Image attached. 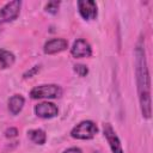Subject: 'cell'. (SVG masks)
Here are the masks:
<instances>
[{
	"instance_id": "6da1fadb",
	"label": "cell",
	"mask_w": 153,
	"mask_h": 153,
	"mask_svg": "<svg viewBox=\"0 0 153 153\" xmlns=\"http://www.w3.org/2000/svg\"><path fill=\"white\" fill-rule=\"evenodd\" d=\"M135 74L137 84V93L140 100V108L142 116L149 118L152 115V103H151V80L148 67L146 62V54L142 39H140L135 48Z\"/></svg>"
},
{
	"instance_id": "7a4b0ae2",
	"label": "cell",
	"mask_w": 153,
	"mask_h": 153,
	"mask_svg": "<svg viewBox=\"0 0 153 153\" xmlns=\"http://www.w3.org/2000/svg\"><path fill=\"white\" fill-rule=\"evenodd\" d=\"M98 133V127L92 121H82L79 124H76L72 131L71 136L79 140H90L94 137V135Z\"/></svg>"
},
{
	"instance_id": "3957f363",
	"label": "cell",
	"mask_w": 153,
	"mask_h": 153,
	"mask_svg": "<svg viewBox=\"0 0 153 153\" xmlns=\"http://www.w3.org/2000/svg\"><path fill=\"white\" fill-rule=\"evenodd\" d=\"M62 94V90L60 86L55 84L49 85H41L36 86L30 91V97L33 99H42V98H59Z\"/></svg>"
},
{
	"instance_id": "277c9868",
	"label": "cell",
	"mask_w": 153,
	"mask_h": 153,
	"mask_svg": "<svg viewBox=\"0 0 153 153\" xmlns=\"http://www.w3.org/2000/svg\"><path fill=\"white\" fill-rule=\"evenodd\" d=\"M20 6H22V1L19 0H14V1L6 4L0 10V24L8 23V22L17 19L20 12Z\"/></svg>"
},
{
	"instance_id": "5b68a950",
	"label": "cell",
	"mask_w": 153,
	"mask_h": 153,
	"mask_svg": "<svg viewBox=\"0 0 153 153\" xmlns=\"http://www.w3.org/2000/svg\"><path fill=\"white\" fill-rule=\"evenodd\" d=\"M103 133H104V136L108 140V143H109L112 153H123V148H122L121 141H120L118 136L116 135V133H115V130H114V128L111 127L110 123H104Z\"/></svg>"
},
{
	"instance_id": "8992f818",
	"label": "cell",
	"mask_w": 153,
	"mask_h": 153,
	"mask_svg": "<svg viewBox=\"0 0 153 153\" xmlns=\"http://www.w3.org/2000/svg\"><path fill=\"white\" fill-rule=\"evenodd\" d=\"M78 10L80 16L85 20H92L97 17V5L92 0H79L78 1Z\"/></svg>"
},
{
	"instance_id": "52a82bcc",
	"label": "cell",
	"mask_w": 153,
	"mask_h": 153,
	"mask_svg": "<svg viewBox=\"0 0 153 153\" xmlns=\"http://www.w3.org/2000/svg\"><path fill=\"white\" fill-rule=\"evenodd\" d=\"M71 54L76 59L90 57L92 55V48L88 44V42H86L82 38H79L73 43V45L71 48Z\"/></svg>"
},
{
	"instance_id": "ba28073f",
	"label": "cell",
	"mask_w": 153,
	"mask_h": 153,
	"mask_svg": "<svg viewBox=\"0 0 153 153\" xmlns=\"http://www.w3.org/2000/svg\"><path fill=\"white\" fill-rule=\"evenodd\" d=\"M57 106L49 102H43L35 106V114L41 118H53L57 115Z\"/></svg>"
},
{
	"instance_id": "9c48e42d",
	"label": "cell",
	"mask_w": 153,
	"mask_h": 153,
	"mask_svg": "<svg viewBox=\"0 0 153 153\" xmlns=\"http://www.w3.org/2000/svg\"><path fill=\"white\" fill-rule=\"evenodd\" d=\"M67 47H68V42L65 38H53V39H49L44 44V53L49 55L56 54V53L66 50Z\"/></svg>"
},
{
	"instance_id": "30bf717a",
	"label": "cell",
	"mask_w": 153,
	"mask_h": 153,
	"mask_svg": "<svg viewBox=\"0 0 153 153\" xmlns=\"http://www.w3.org/2000/svg\"><path fill=\"white\" fill-rule=\"evenodd\" d=\"M24 103H25V99L23 96L20 94H14L8 100V110L12 115H17L22 111L23 106H24Z\"/></svg>"
},
{
	"instance_id": "8fae6325",
	"label": "cell",
	"mask_w": 153,
	"mask_h": 153,
	"mask_svg": "<svg viewBox=\"0 0 153 153\" xmlns=\"http://www.w3.org/2000/svg\"><path fill=\"white\" fill-rule=\"evenodd\" d=\"M27 136L30 140L37 145H43L47 141V134L42 129H31L27 131Z\"/></svg>"
},
{
	"instance_id": "7c38bea8",
	"label": "cell",
	"mask_w": 153,
	"mask_h": 153,
	"mask_svg": "<svg viewBox=\"0 0 153 153\" xmlns=\"http://www.w3.org/2000/svg\"><path fill=\"white\" fill-rule=\"evenodd\" d=\"M14 62V55L11 51L0 49V69L11 67Z\"/></svg>"
},
{
	"instance_id": "4fadbf2b",
	"label": "cell",
	"mask_w": 153,
	"mask_h": 153,
	"mask_svg": "<svg viewBox=\"0 0 153 153\" xmlns=\"http://www.w3.org/2000/svg\"><path fill=\"white\" fill-rule=\"evenodd\" d=\"M59 6H60V1H49L45 5V11L50 14H56L59 11Z\"/></svg>"
},
{
	"instance_id": "5bb4252c",
	"label": "cell",
	"mask_w": 153,
	"mask_h": 153,
	"mask_svg": "<svg viewBox=\"0 0 153 153\" xmlns=\"http://www.w3.org/2000/svg\"><path fill=\"white\" fill-rule=\"evenodd\" d=\"M74 72H75L79 76H86L87 73H88V68H87L85 65L76 63V65H74Z\"/></svg>"
},
{
	"instance_id": "9a60e30c",
	"label": "cell",
	"mask_w": 153,
	"mask_h": 153,
	"mask_svg": "<svg viewBox=\"0 0 153 153\" xmlns=\"http://www.w3.org/2000/svg\"><path fill=\"white\" fill-rule=\"evenodd\" d=\"M39 69H41L39 66H35V67H32V68L29 69L26 73H24V78H31V76H33L36 73L39 72Z\"/></svg>"
},
{
	"instance_id": "2e32d148",
	"label": "cell",
	"mask_w": 153,
	"mask_h": 153,
	"mask_svg": "<svg viewBox=\"0 0 153 153\" xmlns=\"http://www.w3.org/2000/svg\"><path fill=\"white\" fill-rule=\"evenodd\" d=\"M18 135V129L17 128H13V127H11V128H8V129H6V131H5V136L6 137H16Z\"/></svg>"
},
{
	"instance_id": "e0dca14e",
	"label": "cell",
	"mask_w": 153,
	"mask_h": 153,
	"mask_svg": "<svg viewBox=\"0 0 153 153\" xmlns=\"http://www.w3.org/2000/svg\"><path fill=\"white\" fill-rule=\"evenodd\" d=\"M63 153H82V151L78 147H71V148H67Z\"/></svg>"
},
{
	"instance_id": "ac0fdd59",
	"label": "cell",
	"mask_w": 153,
	"mask_h": 153,
	"mask_svg": "<svg viewBox=\"0 0 153 153\" xmlns=\"http://www.w3.org/2000/svg\"><path fill=\"white\" fill-rule=\"evenodd\" d=\"M0 30H1V29H0Z\"/></svg>"
}]
</instances>
